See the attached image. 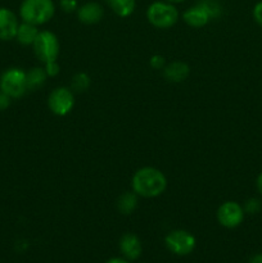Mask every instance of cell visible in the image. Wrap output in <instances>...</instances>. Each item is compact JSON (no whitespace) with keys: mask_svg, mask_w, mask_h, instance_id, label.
<instances>
[{"mask_svg":"<svg viewBox=\"0 0 262 263\" xmlns=\"http://www.w3.org/2000/svg\"><path fill=\"white\" fill-rule=\"evenodd\" d=\"M121 257L126 258L130 262L138 261L143 254V244L140 238L134 233L123 234L118 241Z\"/></svg>","mask_w":262,"mask_h":263,"instance_id":"9c48e42d","label":"cell"},{"mask_svg":"<svg viewBox=\"0 0 262 263\" xmlns=\"http://www.w3.org/2000/svg\"><path fill=\"white\" fill-rule=\"evenodd\" d=\"M243 210L248 215H257L262 210V202L257 198H249L244 202Z\"/></svg>","mask_w":262,"mask_h":263,"instance_id":"ffe728a7","label":"cell"},{"mask_svg":"<svg viewBox=\"0 0 262 263\" xmlns=\"http://www.w3.org/2000/svg\"><path fill=\"white\" fill-rule=\"evenodd\" d=\"M105 263H131V262L127 261L126 258H123V257H112V258L108 259Z\"/></svg>","mask_w":262,"mask_h":263,"instance_id":"484cf974","label":"cell"},{"mask_svg":"<svg viewBox=\"0 0 262 263\" xmlns=\"http://www.w3.org/2000/svg\"><path fill=\"white\" fill-rule=\"evenodd\" d=\"M256 187H257V190H258L259 194L262 195V172H261V174L258 175V176H257V180H256Z\"/></svg>","mask_w":262,"mask_h":263,"instance_id":"4316f807","label":"cell"},{"mask_svg":"<svg viewBox=\"0 0 262 263\" xmlns=\"http://www.w3.org/2000/svg\"><path fill=\"white\" fill-rule=\"evenodd\" d=\"M248 263H262V253L254 254V256L249 259Z\"/></svg>","mask_w":262,"mask_h":263,"instance_id":"83f0119b","label":"cell"},{"mask_svg":"<svg viewBox=\"0 0 262 263\" xmlns=\"http://www.w3.org/2000/svg\"><path fill=\"white\" fill-rule=\"evenodd\" d=\"M110 9L117 17L127 18L135 12L136 0H108Z\"/></svg>","mask_w":262,"mask_h":263,"instance_id":"e0dca14e","label":"cell"},{"mask_svg":"<svg viewBox=\"0 0 262 263\" xmlns=\"http://www.w3.org/2000/svg\"><path fill=\"white\" fill-rule=\"evenodd\" d=\"M162 72H163V77L166 79V81L171 82V84H181L189 77L190 67L189 64L182 61H172L164 66Z\"/></svg>","mask_w":262,"mask_h":263,"instance_id":"7c38bea8","label":"cell"},{"mask_svg":"<svg viewBox=\"0 0 262 263\" xmlns=\"http://www.w3.org/2000/svg\"><path fill=\"white\" fill-rule=\"evenodd\" d=\"M146 20L158 30H169L177 23L180 13L175 4L166 0H157L146 8Z\"/></svg>","mask_w":262,"mask_h":263,"instance_id":"3957f363","label":"cell"},{"mask_svg":"<svg viewBox=\"0 0 262 263\" xmlns=\"http://www.w3.org/2000/svg\"><path fill=\"white\" fill-rule=\"evenodd\" d=\"M167 189V177L159 168L144 166L136 170L131 177V190L141 198L151 199L163 194Z\"/></svg>","mask_w":262,"mask_h":263,"instance_id":"6da1fadb","label":"cell"},{"mask_svg":"<svg viewBox=\"0 0 262 263\" xmlns=\"http://www.w3.org/2000/svg\"><path fill=\"white\" fill-rule=\"evenodd\" d=\"M246 212L243 205L239 204L235 200H226L221 203L220 207L216 211L217 222L225 229H236L243 223Z\"/></svg>","mask_w":262,"mask_h":263,"instance_id":"ba28073f","label":"cell"},{"mask_svg":"<svg viewBox=\"0 0 262 263\" xmlns=\"http://www.w3.org/2000/svg\"><path fill=\"white\" fill-rule=\"evenodd\" d=\"M164 246L170 253L179 257L189 256L197 247V239L190 231L175 229L164 236Z\"/></svg>","mask_w":262,"mask_h":263,"instance_id":"5b68a950","label":"cell"},{"mask_svg":"<svg viewBox=\"0 0 262 263\" xmlns=\"http://www.w3.org/2000/svg\"><path fill=\"white\" fill-rule=\"evenodd\" d=\"M39 32H40V30H39L38 26L31 25V23L27 22H22L18 26L17 33H15V40L23 46H32Z\"/></svg>","mask_w":262,"mask_h":263,"instance_id":"9a60e30c","label":"cell"},{"mask_svg":"<svg viewBox=\"0 0 262 263\" xmlns=\"http://www.w3.org/2000/svg\"><path fill=\"white\" fill-rule=\"evenodd\" d=\"M12 104V98L0 90V110H5Z\"/></svg>","mask_w":262,"mask_h":263,"instance_id":"d4e9b609","label":"cell"},{"mask_svg":"<svg viewBox=\"0 0 262 263\" xmlns=\"http://www.w3.org/2000/svg\"><path fill=\"white\" fill-rule=\"evenodd\" d=\"M55 14V3L53 0H22L20 5V17L22 22L43 26L50 22Z\"/></svg>","mask_w":262,"mask_h":263,"instance_id":"7a4b0ae2","label":"cell"},{"mask_svg":"<svg viewBox=\"0 0 262 263\" xmlns=\"http://www.w3.org/2000/svg\"><path fill=\"white\" fill-rule=\"evenodd\" d=\"M166 2L172 3V4H177V3H182V2H185V0H166Z\"/></svg>","mask_w":262,"mask_h":263,"instance_id":"f1b7e54d","label":"cell"},{"mask_svg":"<svg viewBox=\"0 0 262 263\" xmlns=\"http://www.w3.org/2000/svg\"><path fill=\"white\" fill-rule=\"evenodd\" d=\"M48 74H46L44 67H32L26 72V81H27L28 91H36L41 89L46 82Z\"/></svg>","mask_w":262,"mask_h":263,"instance_id":"2e32d148","label":"cell"},{"mask_svg":"<svg viewBox=\"0 0 262 263\" xmlns=\"http://www.w3.org/2000/svg\"><path fill=\"white\" fill-rule=\"evenodd\" d=\"M20 21L15 13L9 8L0 7V40L10 41L15 39Z\"/></svg>","mask_w":262,"mask_h":263,"instance_id":"30bf717a","label":"cell"},{"mask_svg":"<svg viewBox=\"0 0 262 263\" xmlns=\"http://www.w3.org/2000/svg\"><path fill=\"white\" fill-rule=\"evenodd\" d=\"M139 263H146V262H139Z\"/></svg>","mask_w":262,"mask_h":263,"instance_id":"f546056e","label":"cell"},{"mask_svg":"<svg viewBox=\"0 0 262 263\" xmlns=\"http://www.w3.org/2000/svg\"><path fill=\"white\" fill-rule=\"evenodd\" d=\"M0 90L9 95L12 99L22 98L28 91L26 71L18 67L5 69L0 76Z\"/></svg>","mask_w":262,"mask_h":263,"instance_id":"8992f818","label":"cell"},{"mask_svg":"<svg viewBox=\"0 0 262 263\" xmlns=\"http://www.w3.org/2000/svg\"><path fill=\"white\" fill-rule=\"evenodd\" d=\"M77 20L86 26H92L99 23L104 17V8L97 2L84 3L79 7L76 12Z\"/></svg>","mask_w":262,"mask_h":263,"instance_id":"8fae6325","label":"cell"},{"mask_svg":"<svg viewBox=\"0 0 262 263\" xmlns=\"http://www.w3.org/2000/svg\"><path fill=\"white\" fill-rule=\"evenodd\" d=\"M44 69H45L48 77H57L61 73V66H59L58 61L48 62V63L44 64Z\"/></svg>","mask_w":262,"mask_h":263,"instance_id":"603a6c76","label":"cell"},{"mask_svg":"<svg viewBox=\"0 0 262 263\" xmlns=\"http://www.w3.org/2000/svg\"><path fill=\"white\" fill-rule=\"evenodd\" d=\"M198 4L202 5L211 20H218L222 15V5L218 0H199Z\"/></svg>","mask_w":262,"mask_h":263,"instance_id":"d6986e66","label":"cell"},{"mask_svg":"<svg viewBox=\"0 0 262 263\" xmlns=\"http://www.w3.org/2000/svg\"><path fill=\"white\" fill-rule=\"evenodd\" d=\"M79 7V0H59V8L64 13L77 12Z\"/></svg>","mask_w":262,"mask_h":263,"instance_id":"44dd1931","label":"cell"},{"mask_svg":"<svg viewBox=\"0 0 262 263\" xmlns=\"http://www.w3.org/2000/svg\"><path fill=\"white\" fill-rule=\"evenodd\" d=\"M32 50L36 58L41 63L58 61L61 53V44L58 36L49 30H43L39 32L35 43L32 44Z\"/></svg>","mask_w":262,"mask_h":263,"instance_id":"277c9868","label":"cell"},{"mask_svg":"<svg viewBox=\"0 0 262 263\" xmlns=\"http://www.w3.org/2000/svg\"><path fill=\"white\" fill-rule=\"evenodd\" d=\"M182 21H184L189 27L200 28L204 27L205 25H208L211 18L210 15H208V13L203 9L202 5H199L197 3V4L193 5V7L184 10V13H182Z\"/></svg>","mask_w":262,"mask_h":263,"instance_id":"4fadbf2b","label":"cell"},{"mask_svg":"<svg viewBox=\"0 0 262 263\" xmlns=\"http://www.w3.org/2000/svg\"><path fill=\"white\" fill-rule=\"evenodd\" d=\"M252 13H253V18H254V21H256L257 25L261 26L262 27V0L254 5L253 12Z\"/></svg>","mask_w":262,"mask_h":263,"instance_id":"cb8c5ba5","label":"cell"},{"mask_svg":"<svg viewBox=\"0 0 262 263\" xmlns=\"http://www.w3.org/2000/svg\"><path fill=\"white\" fill-rule=\"evenodd\" d=\"M166 64V58L161 55V54H154V55L149 58V66L153 69H156V71H162Z\"/></svg>","mask_w":262,"mask_h":263,"instance_id":"7402d4cb","label":"cell"},{"mask_svg":"<svg viewBox=\"0 0 262 263\" xmlns=\"http://www.w3.org/2000/svg\"><path fill=\"white\" fill-rule=\"evenodd\" d=\"M74 92L72 91L71 87L58 86L54 87L48 95V108L54 116L58 117H64L69 115L74 107Z\"/></svg>","mask_w":262,"mask_h":263,"instance_id":"52a82bcc","label":"cell"},{"mask_svg":"<svg viewBox=\"0 0 262 263\" xmlns=\"http://www.w3.org/2000/svg\"><path fill=\"white\" fill-rule=\"evenodd\" d=\"M91 86V77L86 72H77L71 79V87L74 94H84Z\"/></svg>","mask_w":262,"mask_h":263,"instance_id":"ac0fdd59","label":"cell"},{"mask_svg":"<svg viewBox=\"0 0 262 263\" xmlns=\"http://www.w3.org/2000/svg\"><path fill=\"white\" fill-rule=\"evenodd\" d=\"M139 195L136 193L131 192H125L117 198V202H116V208H117L118 212L123 216H130L133 215L136 211L139 205Z\"/></svg>","mask_w":262,"mask_h":263,"instance_id":"5bb4252c","label":"cell"}]
</instances>
